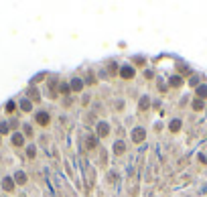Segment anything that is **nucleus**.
Masks as SVG:
<instances>
[{"label": "nucleus", "instance_id": "nucleus-3", "mask_svg": "<svg viewBox=\"0 0 207 197\" xmlns=\"http://www.w3.org/2000/svg\"><path fill=\"white\" fill-rule=\"evenodd\" d=\"M37 122H39L41 126H45V124H49V114H45V112H41V114H37Z\"/></svg>", "mask_w": 207, "mask_h": 197}, {"label": "nucleus", "instance_id": "nucleus-4", "mask_svg": "<svg viewBox=\"0 0 207 197\" xmlns=\"http://www.w3.org/2000/svg\"><path fill=\"white\" fill-rule=\"evenodd\" d=\"M81 88H83V82H81V79H77V77L71 79V89H73V92H79Z\"/></svg>", "mask_w": 207, "mask_h": 197}, {"label": "nucleus", "instance_id": "nucleus-1", "mask_svg": "<svg viewBox=\"0 0 207 197\" xmlns=\"http://www.w3.org/2000/svg\"><path fill=\"white\" fill-rule=\"evenodd\" d=\"M144 136H146V132H144L142 128H134V132H132V140L134 142H142Z\"/></svg>", "mask_w": 207, "mask_h": 197}, {"label": "nucleus", "instance_id": "nucleus-16", "mask_svg": "<svg viewBox=\"0 0 207 197\" xmlns=\"http://www.w3.org/2000/svg\"><path fill=\"white\" fill-rule=\"evenodd\" d=\"M16 181L18 183H25V175H16Z\"/></svg>", "mask_w": 207, "mask_h": 197}, {"label": "nucleus", "instance_id": "nucleus-14", "mask_svg": "<svg viewBox=\"0 0 207 197\" xmlns=\"http://www.w3.org/2000/svg\"><path fill=\"white\" fill-rule=\"evenodd\" d=\"M171 83H173V85H181V77H173Z\"/></svg>", "mask_w": 207, "mask_h": 197}, {"label": "nucleus", "instance_id": "nucleus-5", "mask_svg": "<svg viewBox=\"0 0 207 197\" xmlns=\"http://www.w3.org/2000/svg\"><path fill=\"white\" fill-rule=\"evenodd\" d=\"M108 132H110V128H108V124H106V122H102L100 126H98V134H100V136H106Z\"/></svg>", "mask_w": 207, "mask_h": 197}, {"label": "nucleus", "instance_id": "nucleus-13", "mask_svg": "<svg viewBox=\"0 0 207 197\" xmlns=\"http://www.w3.org/2000/svg\"><path fill=\"white\" fill-rule=\"evenodd\" d=\"M12 140H14V144H22V136H20V134H14Z\"/></svg>", "mask_w": 207, "mask_h": 197}, {"label": "nucleus", "instance_id": "nucleus-8", "mask_svg": "<svg viewBox=\"0 0 207 197\" xmlns=\"http://www.w3.org/2000/svg\"><path fill=\"white\" fill-rule=\"evenodd\" d=\"M2 185H4V189H6V191H12V181H10V179H4V183H2Z\"/></svg>", "mask_w": 207, "mask_h": 197}, {"label": "nucleus", "instance_id": "nucleus-9", "mask_svg": "<svg viewBox=\"0 0 207 197\" xmlns=\"http://www.w3.org/2000/svg\"><path fill=\"white\" fill-rule=\"evenodd\" d=\"M59 92H61V94H69V85H67V83H61Z\"/></svg>", "mask_w": 207, "mask_h": 197}, {"label": "nucleus", "instance_id": "nucleus-12", "mask_svg": "<svg viewBox=\"0 0 207 197\" xmlns=\"http://www.w3.org/2000/svg\"><path fill=\"white\" fill-rule=\"evenodd\" d=\"M193 108L195 110H201V108H203V102H201V100H195V102H193Z\"/></svg>", "mask_w": 207, "mask_h": 197}, {"label": "nucleus", "instance_id": "nucleus-10", "mask_svg": "<svg viewBox=\"0 0 207 197\" xmlns=\"http://www.w3.org/2000/svg\"><path fill=\"white\" fill-rule=\"evenodd\" d=\"M114 150H116V152H122V150H124V142H116Z\"/></svg>", "mask_w": 207, "mask_h": 197}, {"label": "nucleus", "instance_id": "nucleus-11", "mask_svg": "<svg viewBox=\"0 0 207 197\" xmlns=\"http://www.w3.org/2000/svg\"><path fill=\"white\" fill-rule=\"evenodd\" d=\"M140 108H142V110L148 108V98H142V100H140Z\"/></svg>", "mask_w": 207, "mask_h": 197}, {"label": "nucleus", "instance_id": "nucleus-15", "mask_svg": "<svg viewBox=\"0 0 207 197\" xmlns=\"http://www.w3.org/2000/svg\"><path fill=\"white\" fill-rule=\"evenodd\" d=\"M22 110H31V102H22Z\"/></svg>", "mask_w": 207, "mask_h": 197}, {"label": "nucleus", "instance_id": "nucleus-7", "mask_svg": "<svg viewBox=\"0 0 207 197\" xmlns=\"http://www.w3.org/2000/svg\"><path fill=\"white\" fill-rule=\"evenodd\" d=\"M179 128H181V122H179V120H173V122H171V130H173V132H177Z\"/></svg>", "mask_w": 207, "mask_h": 197}, {"label": "nucleus", "instance_id": "nucleus-6", "mask_svg": "<svg viewBox=\"0 0 207 197\" xmlns=\"http://www.w3.org/2000/svg\"><path fill=\"white\" fill-rule=\"evenodd\" d=\"M197 95L199 98H207V85H199L197 88Z\"/></svg>", "mask_w": 207, "mask_h": 197}, {"label": "nucleus", "instance_id": "nucleus-2", "mask_svg": "<svg viewBox=\"0 0 207 197\" xmlns=\"http://www.w3.org/2000/svg\"><path fill=\"white\" fill-rule=\"evenodd\" d=\"M120 75L124 77V79H132V77H134V69L132 67H122L120 69Z\"/></svg>", "mask_w": 207, "mask_h": 197}]
</instances>
